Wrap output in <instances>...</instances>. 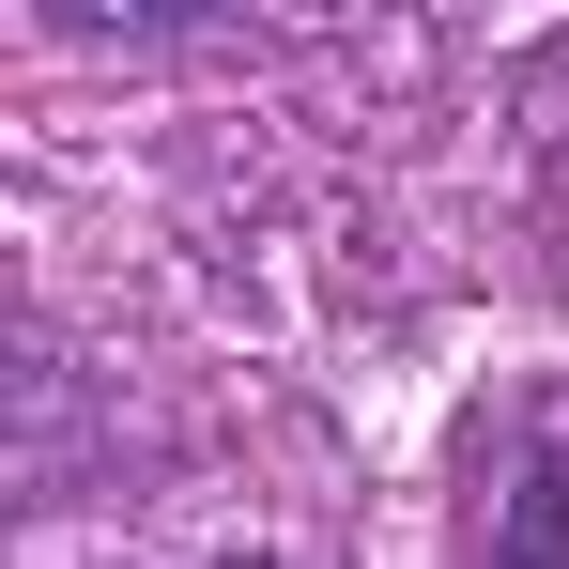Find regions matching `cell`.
Masks as SVG:
<instances>
[]
</instances>
